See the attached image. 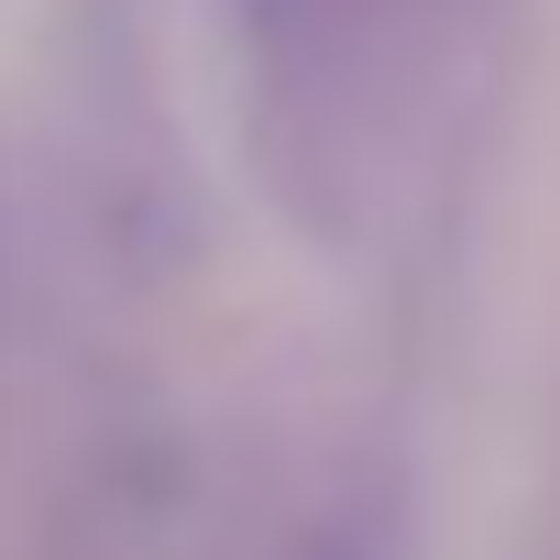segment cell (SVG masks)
Returning a JSON list of instances; mask_svg holds the SVG:
<instances>
[{
	"instance_id": "cell-1",
	"label": "cell",
	"mask_w": 560,
	"mask_h": 560,
	"mask_svg": "<svg viewBox=\"0 0 560 560\" xmlns=\"http://www.w3.org/2000/svg\"><path fill=\"white\" fill-rule=\"evenodd\" d=\"M220 12H231L264 187L287 198L298 231L363 242L418 132L429 34L462 0H220Z\"/></svg>"
},
{
	"instance_id": "cell-2",
	"label": "cell",
	"mask_w": 560,
	"mask_h": 560,
	"mask_svg": "<svg viewBox=\"0 0 560 560\" xmlns=\"http://www.w3.org/2000/svg\"><path fill=\"white\" fill-rule=\"evenodd\" d=\"M176 560H198V549H176Z\"/></svg>"
}]
</instances>
